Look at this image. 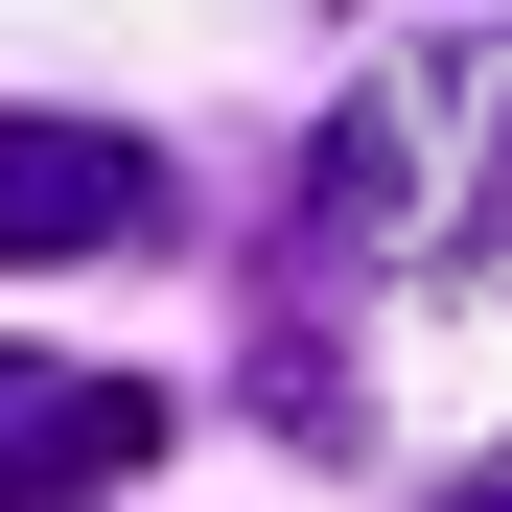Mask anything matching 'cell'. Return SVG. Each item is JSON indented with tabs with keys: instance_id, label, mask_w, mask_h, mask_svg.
Wrapping results in <instances>:
<instances>
[{
	"instance_id": "1",
	"label": "cell",
	"mask_w": 512,
	"mask_h": 512,
	"mask_svg": "<svg viewBox=\"0 0 512 512\" xmlns=\"http://www.w3.org/2000/svg\"><path fill=\"white\" fill-rule=\"evenodd\" d=\"M303 256H373V280H466L512 256V24H419L373 47L303 140Z\"/></svg>"
},
{
	"instance_id": "2",
	"label": "cell",
	"mask_w": 512,
	"mask_h": 512,
	"mask_svg": "<svg viewBox=\"0 0 512 512\" xmlns=\"http://www.w3.org/2000/svg\"><path fill=\"white\" fill-rule=\"evenodd\" d=\"M163 373H117V350H0V489H140L163 466Z\"/></svg>"
},
{
	"instance_id": "3",
	"label": "cell",
	"mask_w": 512,
	"mask_h": 512,
	"mask_svg": "<svg viewBox=\"0 0 512 512\" xmlns=\"http://www.w3.org/2000/svg\"><path fill=\"white\" fill-rule=\"evenodd\" d=\"M0 256H163V140H117V117H0Z\"/></svg>"
},
{
	"instance_id": "4",
	"label": "cell",
	"mask_w": 512,
	"mask_h": 512,
	"mask_svg": "<svg viewBox=\"0 0 512 512\" xmlns=\"http://www.w3.org/2000/svg\"><path fill=\"white\" fill-rule=\"evenodd\" d=\"M256 419H280L303 466H350V443H373V373H350V350H326V326L280 303V326H256Z\"/></svg>"
},
{
	"instance_id": "5",
	"label": "cell",
	"mask_w": 512,
	"mask_h": 512,
	"mask_svg": "<svg viewBox=\"0 0 512 512\" xmlns=\"http://www.w3.org/2000/svg\"><path fill=\"white\" fill-rule=\"evenodd\" d=\"M466 512H512V443H489V466H466Z\"/></svg>"
}]
</instances>
